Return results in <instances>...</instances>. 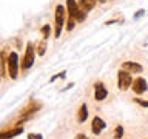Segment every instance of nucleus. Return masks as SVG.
Instances as JSON below:
<instances>
[{
	"label": "nucleus",
	"instance_id": "1",
	"mask_svg": "<svg viewBox=\"0 0 148 139\" xmlns=\"http://www.w3.org/2000/svg\"><path fill=\"white\" fill-rule=\"evenodd\" d=\"M66 9H68V16L69 17H74L77 22H82L83 19H85L86 11H85V9L79 8V5L74 2V0H66Z\"/></svg>",
	"mask_w": 148,
	"mask_h": 139
},
{
	"label": "nucleus",
	"instance_id": "2",
	"mask_svg": "<svg viewBox=\"0 0 148 139\" xmlns=\"http://www.w3.org/2000/svg\"><path fill=\"white\" fill-rule=\"evenodd\" d=\"M65 16H66V9L62 5L56 6V37H60L62 28L65 25Z\"/></svg>",
	"mask_w": 148,
	"mask_h": 139
},
{
	"label": "nucleus",
	"instance_id": "3",
	"mask_svg": "<svg viewBox=\"0 0 148 139\" xmlns=\"http://www.w3.org/2000/svg\"><path fill=\"white\" fill-rule=\"evenodd\" d=\"M34 57H36L34 45H32L31 42H29V43L26 45V50H25V56H23V59H22V70H23V71L32 67V63H34Z\"/></svg>",
	"mask_w": 148,
	"mask_h": 139
},
{
	"label": "nucleus",
	"instance_id": "4",
	"mask_svg": "<svg viewBox=\"0 0 148 139\" xmlns=\"http://www.w3.org/2000/svg\"><path fill=\"white\" fill-rule=\"evenodd\" d=\"M117 83H119L120 90H123V91L128 90V88L133 85V79H131L130 71H127V70H120V71L117 73Z\"/></svg>",
	"mask_w": 148,
	"mask_h": 139
},
{
	"label": "nucleus",
	"instance_id": "5",
	"mask_svg": "<svg viewBox=\"0 0 148 139\" xmlns=\"http://www.w3.org/2000/svg\"><path fill=\"white\" fill-rule=\"evenodd\" d=\"M8 73L11 79H17V74H18V56L16 51H12L8 57Z\"/></svg>",
	"mask_w": 148,
	"mask_h": 139
},
{
	"label": "nucleus",
	"instance_id": "6",
	"mask_svg": "<svg viewBox=\"0 0 148 139\" xmlns=\"http://www.w3.org/2000/svg\"><path fill=\"white\" fill-rule=\"evenodd\" d=\"M131 88H133V91L136 93V94H142V93H145L147 88H148L147 81H145V79H142V77H137L136 81H133Z\"/></svg>",
	"mask_w": 148,
	"mask_h": 139
},
{
	"label": "nucleus",
	"instance_id": "7",
	"mask_svg": "<svg viewBox=\"0 0 148 139\" xmlns=\"http://www.w3.org/2000/svg\"><path fill=\"white\" fill-rule=\"evenodd\" d=\"M105 122H103V119H100L99 116H96L94 119H92V124H91V130H92V133L94 134H100L102 133V130L105 128Z\"/></svg>",
	"mask_w": 148,
	"mask_h": 139
},
{
	"label": "nucleus",
	"instance_id": "8",
	"mask_svg": "<svg viewBox=\"0 0 148 139\" xmlns=\"http://www.w3.org/2000/svg\"><path fill=\"white\" fill-rule=\"evenodd\" d=\"M94 88H96V94H94L96 100H103L105 97H106V94H108V91L105 90L103 83H102V82H97L96 85H94Z\"/></svg>",
	"mask_w": 148,
	"mask_h": 139
},
{
	"label": "nucleus",
	"instance_id": "9",
	"mask_svg": "<svg viewBox=\"0 0 148 139\" xmlns=\"http://www.w3.org/2000/svg\"><path fill=\"white\" fill-rule=\"evenodd\" d=\"M122 70H127L130 73H142V65H139L136 62H123L122 63Z\"/></svg>",
	"mask_w": 148,
	"mask_h": 139
},
{
	"label": "nucleus",
	"instance_id": "10",
	"mask_svg": "<svg viewBox=\"0 0 148 139\" xmlns=\"http://www.w3.org/2000/svg\"><path fill=\"white\" fill-rule=\"evenodd\" d=\"M39 108H40V104H36V102H31V104H29V105H28L25 110L22 111V116H25V119H28V118H29V114H31V113H34V111H37Z\"/></svg>",
	"mask_w": 148,
	"mask_h": 139
},
{
	"label": "nucleus",
	"instance_id": "11",
	"mask_svg": "<svg viewBox=\"0 0 148 139\" xmlns=\"http://www.w3.org/2000/svg\"><path fill=\"white\" fill-rule=\"evenodd\" d=\"M22 131H23V128H22V127H16V128L9 130V131H3V133H2V139L14 138V136H17V134H20Z\"/></svg>",
	"mask_w": 148,
	"mask_h": 139
},
{
	"label": "nucleus",
	"instance_id": "12",
	"mask_svg": "<svg viewBox=\"0 0 148 139\" xmlns=\"http://www.w3.org/2000/svg\"><path fill=\"white\" fill-rule=\"evenodd\" d=\"M86 118H88V107L86 104H82L80 110H79V114H77V120L83 122V120H86Z\"/></svg>",
	"mask_w": 148,
	"mask_h": 139
},
{
	"label": "nucleus",
	"instance_id": "13",
	"mask_svg": "<svg viewBox=\"0 0 148 139\" xmlns=\"http://www.w3.org/2000/svg\"><path fill=\"white\" fill-rule=\"evenodd\" d=\"M97 3V0H80V5H82V9H85V11H91L92 8H94V5Z\"/></svg>",
	"mask_w": 148,
	"mask_h": 139
},
{
	"label": "nucleus",
	"instance_id": "14",
	"mask_svg": "<svg viewBox=\"0 0 148 139\" xmlns=\"http://www.w3.org/2000/svg\"><path fill=\"white\" fill-rule=\"evenodd\" d=\"M42 34H43V40H46L49 37V34H51V28H49V25H45V26H42Z\"/></svg>",
	"mask_w": 148,
	"mask_h": 139
},
{
	"label": "nucleus",
	"instance_id": "15",
	"mask_svg": "<svg viewBox=\"0 0 148 139\" xmlns=\"http://www.w3.org/2000/svg\"><path fill=\"white\" fill-rule=\"evenodd\" d=\"M45 50H46V45H45V42H42V43H39V46H37V54L43 56L45 54Z\"/></svg>",
	"mask_w": 148,
	"mask_h": 139
},
{
	"label": "nucleus",
	"instance_id": "16",
	"mask_svg": "<svg viewBox=\"0 0 148 139\" xmlns=\"http://www.w3.org/2000/svg\"><path fill=\"white\" fill-rule=\"evenodd\" d=\"M122 136H123V127H120V125H119V127L116 128V131H114V138L116 139H120Z\"/></svg>",
	"mask_w": 148,
	"mask_h": 139
},
{
	"label": "nucleus",
	"instance_id": "17",
	"mask_svg": "<svg viewBox=\"0 0 148 139\" xmlns=\"http://www.w3.org/2000/svg\"><path fill=\"white\" fill-rule=\"evenodd\" d=\"M134 102H137L139 105L142 107H148V100H142V99H134Z\"/></svg>",
	"mask_w": 148,
	"mask_h": 139
},
{
	"label": "nucleus",
	"instance_id": "18",
	"mask_svg": "<svg viewBox=\"0 0 148 139\" xmlns=\"http://www.w3.org/2000/svg\"><path fill=\"white\" fill-rule=\"evenodd\" d=\"M28 139H42L40 134H34V133H31V134H28Z\"/></svg>",
	"mask_w": 148,
	"mask_h": 139
},
{
	"label": "nucleus",
	"instance_id": "19",
	"mask_svg": "<svg viewBox=\"0 0 148 139\" xmlns=\"http://www.w3.org/2000/svg\"><path fill=\"white\" fill-rule=\"evenodd\" d=\"M142 14H143V9H139V11H137V14H134V19H137V17H140V16H142Z\"/></svg>",
	"mask_w": 148,
	"mask_h": 139
},
{
	"label": "nucleus",
	"instance_id": "20",
	"mask_svg": "<svg viewBox=\"0 0 148 139\" xmlns=\"http://www.w3.org/2000/svg\"><path fill=\"white\" fill-rule=\"evenodd\" d=\"M76 139H88V138L85 136V134H82V133H80V134H77V136H76Z\"/></svg>",
	"mask_w": 148,
	"mask_h": 139
},
{
	"label": "nucleus",
	"instance_id": "21",
	"mask_svg": "<svg viewBox=\"0 0 148 139\" xmlns=\"http://www.w3.org/2000/svg\"><path fill=\"white\" fill-rule=\"evenodd\" d=\"M100 2H102V3H105V2H106V0H100Z\"/></svg>",
	"mask_w": 148,
	"mask_h": 139
}]
</instances>
